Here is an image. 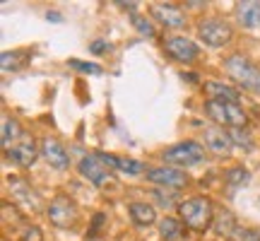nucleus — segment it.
Listing matches in <instances>:
<instances>
[{
  "label": "nucleus",
  "instance_id": "obj_1",
  "mask_svg": "<svg viewBox=\"0 0 260 241\" xmlns=\"http://www.w3.org/2000/svg\"><path fill=\"white\" fill-rule=\"evenodd\" d=\"M176 210H178V220L183 222V227L193 229V232H200V234L207 232L214 222V205L205 195L188 198V200L176 205Z\"/></svg>",
  "mask_w": 260,
  "mask_h": 241
},
{
  "label": "nucleus",
  "instance_id": "obj_2",
  "mask_svg": "<svg viewBox=\"0 0 260 241\" xmlns=\"http://www.w3.org/2000/svg\"><path fill=\"white\" fill-rule=\"evenodd\" d=\"M224 73L232 77L234 82L248 89L253 94H260V65L253 63L251 58L241 56V53H232L224 58Z\"/></svg>",
  "mask_w": 260,
  "mask_h": 241
},
{
  "label": "nucleus",
  "instance_id": "obj_3",
  "mask_svg": "<svg viewBox=\"0 0 260 241\" xmlns=\"http://www.w3.org/2000/svg\"><path fill=\"white\" fill-rule=\"evenodd\" d=\"M205 113L207 118L214 120V126L219 128H246L248 123V113L243 111L241 104L236 102H222V99H207L205 102Z\"/></svg>",
  "mask_w": 260,
  "mask_h": 241
},
{
  "label": "nucleus",
  "instance_id": "obj_4",
  "mask_svg": "<svg viewBox=\"0 0 260 241\" xmlns=\"http://www.w3.org/2000/svg\"><path fill=\"white\" fill-rule=\"evenodd\" d=\"M198 39L210 48H224L232 44L234 27L222 17H203L198 22Z\"/></svg>",
  "mask_w": 260,
  "mask_h": 241
},
{
  "label": "nucleus",
  "instance_id": "obj_5",
  "mask_svg": "<svg viewBox=\"0 0 260 241\" xmlns=\"http://www.w3.org/2000/svg\"><path fill=\"white\" fill-rule=\"evenodd\" d=\"M161 159L167 162L169 167H176V169H183V167H195L205 162V145L195 142V140H183V142H176L161 152Z\"/></svg>",
  "mask_w": 260,
  "mask_h": 241
},
{
  "label": "nucleus",
  "instance_id": "obj_6",
  "mask_svg": "<svg viewBox=\"0 0 260 241\" xmlns=\"http://www.w3.org/2000/svg\"><path fill=\"white\" fill-rule=\"evenodd\" d=\"M164 51L169 58H174L176 63H193L200 58V46L195 44L193 39L181 37V34H167L164 37Z\"/></svg>",
  "mask_w": 260,
  "mask_h": 241
},
{
  "label": "nucleus",
  "instance_id": "obj_7",
  "mask_svg": "<svg viewBox=\"0 0 260 241\" xmlns=\"http://www.w3.org/2000/svg\"><path fill=\"white\" fill-rule=\"evenodd\" d=\"M48 220L60 229H70L80 222V210L68 195H56L48 205Z\"/></svg>",
  "mask_w": 260,
  "mask_h": 241
},
{
  "label": "nucleus",
  "instance_id": "obj_8",
  "mask_svg": "<svg viewBox=\"0 0 260 241\" xmlns=\"http://www.w3.org/2000/svg\"><path fill=\"white\" fill-rule=\"evenodd\" d=\"M149 184H157V186H164V188H186L190 184V176H188L183 169H176V167H149L145 171Z\"/></svg>",
  "mask_w": 260,
  "mask_h": 241
},
{
  "label": "nucleus",
  "instance_id": "obj_9",
  "mask_svg": "<svg viewBox=\"0 0 260 241\" xmlns=\"http://www.w3.org/2000/svg\"><path fill=\"white\" fill-rule=\"evenodd\" d=\"M39 152H41V147H37V140L24 133L12 147L5 149V159L12 162V164H17V167H22V169H29L34 162H37Z\"/></svg>",
  "mask_w": 260,
  "mask_h": 241
},
{
  "label": "nucleus",
  "instance_id": "obj_10",
  "mask_svg": "<svg viewBox=\"0 0 260 241\" xmlns=\"http://www.w3.org/2000/svg\"><path fill=\"white\" fill-rule=\"evenodd\" d=\"M77 171H80V174H82V176L87 178L89 184L99 186V188H104L106 184H111V178H113L111 169L106 167V164H104V162L96 157V155H87V157L80 159Z\"/></svg>",
  "mask_w": 260,
  "mask_h": 241
},
{
  "label": "nucleus",
  "instance_id": "obj_11",
  "mask_svg": "<svg viewBox=\"0 0 260 241\" xmlns=\"http://www.w3.org/2000/svg\"><path fill=\"white\" fill-rule=\"evenodd\" d=\"M152 17L157 19L159 24H164L169 29H181L186 27V12L178 8V5H171V3H154L152 8Z\"/></svg>",
  "mask_w": 260,
  "mask_h": 241
},
{
  "label": "nucleus",
  "instance_id": "obj_12",
  "mask_svg": "<svg viewBox=\"0 0 260 241\" xmlns=\"http://www.w3.org/2000/svg\"><path fill=\"white\" fill-rule=\"evenodd\" d=\"M39 147H41V157L46 159V162L53 169H58V171H65V169L70 167V157H68L65 147L60 145V142H58L56 138H44Z\"/></svg>",
  "mask_w": 260,
  "mask_h": 241
},
{
  "label": "nucleus",
  "instance_id": "obj_13",
  "mask_svg": "<svg viewBox=\"0 0 260 241\" xmlns=\"http://www.w3.org/2000/svg\"><path fill=\"white\" fill-rule=\"evenodd\" d=\"M203 140H205V147L214 152V155H229L234 147V140L229 135L226 128H219V126H212L203 133Z\"/></svg>",
  "mask_w": 260,
  "mask_h": 241
},
{
  "label": "nucleus",
  "instance_id": "obj_14",
  "mask_svg": "<svg viewBox=\"0 0 260 241\" xmlns=\"http://www.w3.org/2000/svg\"><path fill=\"white\" fill-rule=\"evenodd\" d=\"M94 155L102 159L106 167L118 169V171L130 174V176H135V174H145V171H147V169H145V164H142V162H138V159L121 157V155H109V152H94Z\"/></svg>",
  "mask_w": 260,
  "mask_h": 241
},
{
  "label": "nucleus",
  "instance_id": "obj_15",
  "mask_svg": "<svg viewBox=\"0 0 260 241\" xmlns=\"http://www.w3.org/2000/svg\"><path fill=\"white\" fill-rule=\"evenodd\" d=\"M236 19L246 29H258L260 27V0L236 3Z\"/></svg>",
  "mask_w": 260,
  "mask_h": 241
},
{
  "label": "nucleus",
  "instance_id": "obj_16",
  "mask_svg": "<svg viewBox=\"0 0 260 241\" xmlns=\"http://www.w3.org/2000/svg\"><path fill=\"white\" fill-rule=\"evenodd\" d=\"M22 135L24 133H22L19 120L8 116V113H3V123H0V142H3V149H10Z\"/></svg>",
  "mask_w": 260,
  "mask_h": 241
},
{
  "label": "nucleus",
  "instance_id": "obj_17",
  "mask_svg": "<svg viewBox=\"0 0 260 241\" xmlns=\"http://www.w3.org/2000/svg\"><path fill=\"white\" fill-rule=\"evenodd\" d=\"M128 215L133 220V224H138V227H152L157 222V210L147 203H130Z\"/></svg>",
  "mask_w": 260,
  "mask_h": 241
},
{
  "label": "nucleus",
  "instance_id": "obj_18",
  "mask_svg": "<svg viewBox=\"0 0 260 241\" xmlns=\"http://www.w3.org/2000/svg\"><path fill=\"white\" fill-rule=\"evenodd\" d=\"M15 181H10V186H12V198L15 200H19V203H24L29 207V210H39V198L37 193L29 188L24 181H17V176H12Z\"/></svg>",
  "mask_w": 260,
  "mask_h": 241
},
{
  "label": "nucleus",
  "instance_id": "obj_19",
  "mask_svg": "<svg viewBox=\"0 0 260 241\" xmlns=\"http://www.w3.org/2000/svg\"><path fill=\"white\" fill-rule=\"evenodd\" d=\"M205 92L210 94V99H222V102H236L239 104V92L222 82H205Z\"/></svg>",
  "mask_w": 260,
  "mask_h": 241
},
{
  "label": "nucleus",
  "instance_id": "obj_20",
  "mask_svg": "<svg viewBox=\"0 0 260 241\" xmlns=\"http://www.w3.org/2000/svg\"><path fill=\"white\" fill-rule=\"evenodd\" d=\"M159 232L167 241H181L183 239V222L174 220V217H164L159 222Z\"/></svg>",
  "mask_w": 260,
  "mask_h": 241
},
{
  "label": "nucleus",
  "instance_id": "obj_21",
  "mask_svg": "<svg viewBox=\"0 0 260 241\" xmlns=\"http://www.w3.org/2000/svg\"><path fill=\"white\" fill-rule=\"evenodd\" d=\"M248 178H251V174H248V169L243 167H234L226 171V184L229 186H246Z\"/></svg>",
  "mask_w": 260,
  "mask_h": 241
},
{
  "label": "nucleus",
  "instance_id": "obj_22",
  "mask_svg": "<svg viewBox=\"0 0 260 241\" xmlns=\"http://www.w3.org/2000/svg\"><path fill=\"white\" fill-rule=\"evenodd\" d=\"M232 236H234V241H260V229L243 227V229H234Z\"/></svg>",
  "mask_w": 260,
  "mask_h": 241
},
{
  "label": "nucleus",
  "instance_id": "obj_23",
  "mask_svg": "<svg viewBox=\"0 0 260 241\" xmlns=\"http://www.w3.org/2000/svg\"><path fill=\"white\" fill-rule=\"evenodd\" d=\"M68 63L73 65V68H77V70H82V73H94V75L102 73V68H99V65H87L84 61H77V58H70Z\"/></svg>",
  "mask_w": 260,
  "mask_h": 241
},
{
  "label": "nucleus",
  "instance_id": "obj_24",
  "mask_svg": "<svg viewBox=\"0 0 260 241\" xmlns=\"http://www.w3.org/2000/svg\"><path fill=\"white\" fill-rule=\"evenodd\" d=\"M22 241H44L41 229H39V227H27L24 234H22Z\"/></svg>",
  "mask_w": 260,
  "mask_h": 241
},
{
  "label": "nucleus",
  "instance_id": "obj_25",
  "mask_svg": "<svg viewBox=\"0 0 260 241\" xmlns=\"http://www.w3.org/2000/svg\"><path fill=\"white\" fill-rule=\"evenodd\" d=\"M135 24H138V29L142 32V34H147V37H152V34H154V29L149 27V22H145L142 17H135Z\"/></svg>",
  "mask_w": 260,
  "mask_h": 241
}]
</instances>
